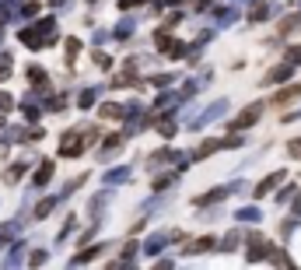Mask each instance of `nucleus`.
I'll use <instances>...</instances> for the list:
<instances>
[{"instance_id":"f03ea898","label":"nucleus","mask_w":301,"mask_h":270,"mask_svg":"<svg viewBox=\"0 0 301 270\" xmlns=\"http://www.w3.org/2000/svg\"><path fill=\"white\" fill-rule=\"evenodd\" d=\"M284 77H291V64H284V67H273L266 77H263V84H280Z\"/></svg>"},{"instance_id":"39448f33","label":"nucleus","mask_w":301,"mask_h":270,"mask_svg":"<svg viewBox=\"0 0 301 270\" xmlns=\"http://www.w3.org/2000/svg\"><path fill=\"white\" fill-rule=\"evenodd\" d=\"M28 77H32V84H46V70H39V67L28 70Z\"/></svg>"},{"instance_id":"20e7f679","label":"nucleus","mask_w":301,"mask_h":270,"mask_svg":"<svg viewBox=\"0 0 301 270\" xmlns=\"http://www.w3.org/2000/svg\"><path fill=\"white\" fill-rule=\"evenodd\" d=\"M298 91H301V88H284V91H280V95H277L273 102H277V105H284V102H291V98H298Z\"/></svg>"},{"instance_id":"7ed1b4c3","label":"nucleus","mask_w":301,"mask_h":270,"mask_svg":"<svg viewBox=\"0 0 301 270\" xmlns=\"http://www.w3.org/2000/svg\"><path fill=\"white\" fill-rule=\"evenodd\" d=\"M280 179H284V172H277V176H270L266 183H259V186H256V197H263V193H270V190H273V186H277Z\"/></svg>"},{"instance_id":"6e6552de","label":"nucleus","mask_w":301,"mask_h":270,"mask_svg":"<svg viewBox=\"0 0 301 270\" xmlns=\"http://www.w3.org/2000/svg\"><path fill=\"white\" fill-rule=\"evenodd\" d=\"M291 154H294V158H301V140H291Z\"/></svg>"},{"instance_id":"f257e3e1","label":"nucleus","mask_w":301,"mask_h":270,"mask_svg":"<svg viewBox=\"0 0 301 270\" xmlns=\"http://www.w3.org/2000/svg\"><path fill=\"white\" fill-rule=\"evenodd\" d=\"M259 116H263V105H249V109H245V113L235 120V130H242V127H252Z\"/></svg>"},{"instance_id":"423d86ee","label":"nucleus","mask_w":301,"mask_h":270,"mask_svg":"<svg viewBox=\"0 0 301 270\" xmlns=\"http://www.w3.org/2000/svg\"><path fill=\"white\" fill-rule=\"evenodd\" d=\"M49 176H53V165H49V161H46V165H42V169H39V176H35V183H46V179H49Z\"/></svg>"},{"instance_id":"0eeeda50","label":"nucleus","mask_w":301,"mask_h":270,"mask_svg":"<svg viewBox=\"0 0 301 270\" xmlns=\"http://www.w3.org/2000/svg\"><path fill=\"white\" fill-rule=\"evenodd\" d=\"M249 18H252V21H259V18H266V7H263V4H256V7L249 11Z\"/></svg>"}]
</instances>
